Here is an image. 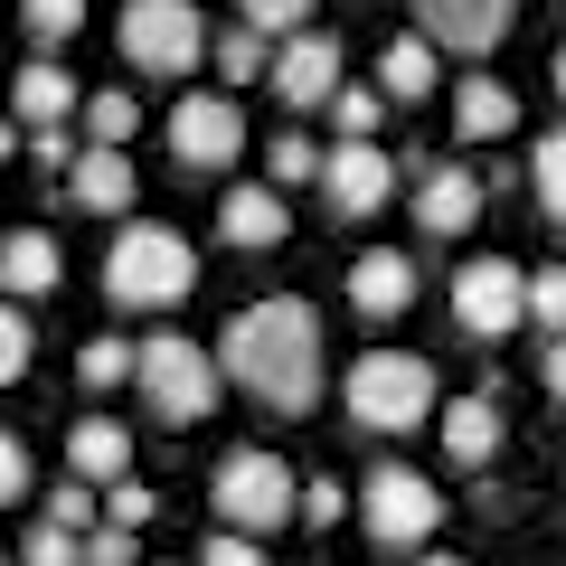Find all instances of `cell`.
<instances>
[{
	"label": "cell",
	"mask_w": 566,
	"mask_h": 566,
	"mask_svg": "<svg viewBox=\"0 0 566 566\" xmlns=\"http://www.w3.org/2000/svg\"><path fill=\"white\" fill-rule=\"evenodd\" d=\"M218 368H227V387H245V397L264 406V416H312V397H322V378H331L322 312H312L303 293L245 303L237 322L218 331Z\"/></svg>",
	"instance_id": "obj_1"
},
{
	"label": "cell",
	"mask_w": 566,
	"mask_h": 566,
	"mask_svg": "<svg viewBox=\"0 0 566 566\" xmlns=\"http://www.w3.org/2000/svg\"><path fill=\"white\" fill-rule=\"evenodd\" d=\"M199 293V245L180 237V227H151L133 218L114 245H104V303L114 312H170Z\"/></svg>",
	"instance_id": "obj_2"
},
{
	"label": "cell",
	"mask_w": 566,
	"mask_h": 566,
	"mask_svg": "<svg viewBox=\"0 0 566 566\" xmlns=\"http://www.w3.org/2000/svg\"><path fill=\"white\" fill-rule=\"evenodd\" d=\"M340 416L359 424V434H416L424 416H444V406H434V368H424L416 349H359V359L340 368Z\"/></svg>",
	"instance_id": "obj_3"
},
{
	"label": "cell",
	"mask_w": 566,
	"mask_h": 566,
	"mask_svg": "<svg viewBox=\"0 0 566 566\" xmlns=\"http://www.w3.org/2000/svg\"><path fill=\"white\" fill-rule=\"evenodd\" d=\"M208 510H218V528H237V538H264V528H293L303 520V482H293V463L264 444H237L208 463Z\"/></svg>",
	"instance_id": "obj_4"
},
{
	"label": "cell",
	"mask_w": 566,
	"mask_h": 566,
	"mask_svg": "<svg viewBox=\"0 0 566 566\" xmlns=\"http://www.w3.org/2000/svg\"><path fill=\"white\" fill-rule=\"evenodd\" d=\"M142 406L161 424H199L208 406H218V387H227V368H218V349L208 340H189V331H151L142 340Z\"/></svg>",
	"instance_id": "obj_5"
},
{
	"label": "cell",
	"mask_w": 566,
	"mask_h": 566,
	"mask_svg": "<svg viewBox=\"0 0 566 566\" xmlns=\"http://www.w3.org/2000/svg\"><path fill=\"white\" fill-rule=\"evenodd\" d=\"M114 39H123V66L133 76H161V85H180L199 57H218V39H208V20L189 0H133L114 20Z\"/></svg>",
	"instance_id": "obj_6"
},
{
	"label": "cell",
	"mask_w": 566,
	"mask_h": 566,
	"mask_svg": "<svg viewBox=\"0 0 566 566\" xmlns=\"http://www.w3.org/2000/svg\"><path fill=\"white\" fill-rule=\"evenodd\" d=\"M359 528H368L378 547H424L434 528H444V491L424 482L416 463H378V472L359 482Z\"/></svg>",
	"instance_id": "obj_7"
},
{
	"label": "cell",
	"mask_w": 566,
	"mask_h": 566,
	"mask_svg": "<svg viewBox=\"0 0 566 566\" xmlns=\"http://www.w3.org/2000/svg\"><path fill=\"white\" fill-rule=\"evenodd\" d=\"M520 322H528V264H510V255L453 264V331L463 340H510Z\"/></svg>",
	"instance_id": "obj_8"
},
{
	"label": "cell",
	"mask_w": 566,
	"mask_h": 566,
	"mask_svg": "<svg viewBox=\"0 0 566 566\" xmlns=\"http://www.w3.org/2000/svg\"><path fill=\"white\" fill-rule=\"evenodd\" d=\"M237 151H245L237 95H180L170 104V161L180 170H237Z\"/></svg>",
	"instance_id": "obj_9"
},
{
	"label": "cell",
	"mask_w": 566,
	"mask_h": 566,
	"mask_svg": "<svg viewBox=\"0 0 566 566\" xmlns=\"http://www.w3.org/2000/svg\"><path fill=\"white\" fill-rule=\"evenodd\" d=\"M283 95V114H331V104H340V39H322V29H312V39H283L274 48V76H264Z\"/></svg>",
	"instance_id": "obj_10"
},
{
	"label": "cell",
	"mask_w": 566,
	"mask_h": 566,
	"mask_svg": "<svg viewBox=\"0 0 566 566\" xmlns=\"http://www.w3.org/2000/svg\"><path fill=\"white\" fill-rule=\"evenodd\" d=\"M416 29L434 48H453V57H491V48L520 29V10H510V0H424Z\"/></svg>",
	"instance_id": "obj_11"
},
{
	"label": "cell",
	"mask_w": 566,
	"mask_h": 566,
	"mask_svg": "<svg viewBox=\"0 0 566 566\" xmlns=\"http://www.w3.org/2000/svg\"><path fill=\"white\" fill-rule=\"evenodd\" d=\"M322 199L340 208V218H378V208L397 199V161H387L378 142H340V151H331V180H322Z\"/></svg>",
	"instance_id": "obj_12"
},
{
	"label": "cell",
	"mask_w": 566,
	"mask_h": 566,
	"mask_svg": "<svg viewBox=\"0 0 566 566\" xmlns=\"http://www.w3.org/2000/svg\"><path fill=\"white\" fill-rule=\"evenodd\" d=\"M218 237L245 245V255H274V245L293 237V208H283V189H274V180H264V189L227 180V189H218Z\"/></svg>",
	"instance_id": "obj_13"
},
{
	"label": "cell",
	"mask_w": 566,
	"mask_h": 566,
	"mask_svg": "<svg viewBox=\"0 0 566 566\" xmlns=\"http://www.w3.org/2000/svg\"><path fill=\"white\" fill-rule=\"evenodd\" d=\"M349 312H359V322H397V312H416V255H397V245L349 255Z\"/></svg>",
	"instance_id": "obj_14"
},
{
	"label": "cell",
	"mask_w": 566,
	"mask_h": 566,
	"mask_svg": "<svg viewBox=\"0 0 566 566\" xmlns=\"http://www.w3.org/2000/svg\"><path fill=\"white\" fill-rule=\"evenodd\" d=\"M66 472H76L85 491L133 482V424H123V416H76V424H66Z\"/></svg>",
	"instance_id": "obj_15"
},
{
	"label": "cell",
	"mask_w": 566,
	"mask_h": 566,
	"mask_svg": "<svg viewBox=\"0 0 566 566\" xmlns=\"http://www.w3.org/2000/svg\"><path fill=\"white\" fill-rule=\"evenodd\" d=\"M482 170H463V161H434L424 170V189H416V227L424 237H472V218H482Z\"/></svg>",
	"instance_id": "obj_16"
},
{
	"label": "cell",
	"mask_w": 566,
	"mask_h": 566,
	"mask_svg": "<svg viewBox=\"0 0 566 566\" xmlns=\"http://www.w3.org/2000/svg\"><path fill=\"white\" fill-rule=\"evenodd\" d=\"M10 114H20L29 133H66V114H85V104H76V76H66L57 57H29L20 76H10Z\"/></svg>",
	"instance_id": "obj_17"
},
{
	"label": "cell",
	"mask_w": 566,
	"mask_h": 566,
	"mask_svg": "<svg viewBox=\"0 0 566 566\" xmlns=\"http://www.w3.org/2000/svg\"><path fill=\"white\" fill-rule=\"evenodd\" d=\"M434 85H444V48L424 39V29H406V39L378 48V95L387 104H424Z\"/></svg>",
	"instance_id": "obj_18"
},
{
	"label": "cell",
	"mask_w": 566,
	"mask_h": 566,
	"mask_svg": "<svg viewBox=\"0 0 566 566\" xmlns=\"http://www.w3.org/2000/svg\"><path fill=\"white\" fill-rule=\"evenodd\" d=\"M434 424H444V463H453V472H482L491 453H501V434H510V424H501V397H453Z\"/></svg>",
	"instance_id": "obj_19"
},
{
	"label": "cell",
	"mask_w": 566,
	"mask_h": 566,
	"mask_svg": "<svg viewBox=\"0 0 566 566\" xmlns=\"http://www.w3.org/2000/svg\"><path fill=\"white\" fill-rule=\"evenodd\" d=\"M57 283V237L48 227H10L0 237V303H39Z\"/></svg>",
	"instance_id": "obj_20"
},
{
	"label": "cell",
	"mask_w": 566,
	"mask_h": 566,
	"mask_svg": "<svg viewBox=\"0 0 566 566\" xmlns=\"http://www.w3.org/2000/svg\"><path fill=\"white\" fill-rule=\"evenodd\" d=\"M66 199H76L85 218H123V208H133V161L85 142V151H76V170H66Z\"/></svg>",
	"instance_id": "obj_21"
},
{
	"label": "cell",
	"mask_w": 566,
	"mask_h": 566,
	"mask_svg": "<svg viewBox=\"0 0 566 566\" xmlns=\"http://www.w3.org/2000/svg\"><path fill=\"white\" fill-rule=\"evenodd\" d=\"M510 123H520V95H510L501 76H463L453 85V133L463 142H501Z\"/></svg>",
	"instance_id": "obj_22"
},
{
	"label": "cell",
	"mask_w": 566,
	"mask_h": 566,
	"mask_svg": "<svg viewBox=\"0 0 566 566\" xmlns=\"http://www.w3.org/2000/svg\"><path fill=\"white\" fill-rule=\"evenodd\" d=\"M264 170H274V189H322V180H331V151L303 133V123H293V133L264 142Z\"/></svg>",
	"instance_id": "obj_23"
},
{
	"label": "cell",
	"mask_w": 566,
	"mask_h": 566,
	"mask_svg": "<svg viewBox=\"0 0 566 566\" xmlns=\"http://www.w3.org/2000/svg\"><path fill=\"white\" fill-rule=\"evenodd\" d=\"M133 378H142V340H114V331H104V340L76 349V387H95V397H114V387H133Z\"/></svg>",
	"instance_id": "obj_24"
},
{
	"label": "cell",
	"mask_w": 566,
	"mask_h": 566,
	"mask_svg": "<svg viewBox=\"0 0 566 566\" xmlns=\"http://www.w3.org/2000/svg\"><path fill=\"white\" fill-rule=\"evenodd\" d=\"M85 133H95V151H123V142L142 133V104L123 95V85H104V95H85Z\"/></svg>",
	"instance_id": "obj_25"
},
{
	"label": "cell",
	"mask_w": 566,
	"mask_h": 566,
	"mask_svg": "<svg viewBox=\"0 0 566 566\" xmlns=\"http://www.w3.org/2000/svg\"><path fill=\"white\" fill-rule=\"evenodd\" d=\"M528 189H538V208L566 227V123H557V133H538V151H528Z\"/></svg>",
	"instance_id": "obj_26"
},
{
	"label": "cell",
	"mask_w": 566,
	"mask_h": 566,
	"mask_svg": "<svg viewBox=\"0 0 566 566\" xmlns=\"http://www.w3.org/2000/svg\"><path fill=\"white\" fill-rule=\"evenodd\" d=\"M218 76H227V95L255 85V76H274V48H264L255 29H227V39H218Z\"/></svg>",
	"instance_id": "obj_27"
},
{
	"label": "cell",
	"mask_w": 566,
	"mask_h": 566,
	"mask_svg": "<svg viewBox=\"0 0 566 566\" xmlns=\"http://www.w3.org/2000/svg\"><path fill=\"white\" fill-rule=\"evenodd\" d=\"M29 359H39V331H29V312H20V303H0V387H20V378H29Z\"/></svg>",
	"instance_id": "obj_28"
},
{
	"label": "cell",
	"mask_w": 566,
	"mask_h": 566,
	"mask_svg": "<svg viewBox=\"0 0 566 566\" xmlns=\"http://www.w3.org/2000/svg\"><path fill=\"white\" fill-rule=\"evenodd\" d=\"M20 29H29L39 48H66V39L85 29V0H29V10H20Z\"/></svg>",
	"instance_id": "obj_29"
},
{
	"label": "cell",
	"mask_w": 566,
	"mask_h": 566,
	"mask_svg": "<svg viewBox=\"0 0 566 566\" xmlns=\"http://www.w3.org/2000/svg\"><path fill=\"white\" fill-rule=\"evenodd\" d=\"M528 322H538L547 340H566V264H538V274H528Z\"/></svg>",
	"instance_id": "obj_30"
},
{
	"label": "cell",
	"mask_w": 566,
	"mask_h": 566,
	"mask_svg": "<svg viewBox=\"0 0 566 566\" xmlns=\"http://www.w3.org/2000/svg\"><path fill=\"white\" fill-rule=\"evenodd\" d=\"M20 566H85V538H76V528H57V520H39L20 538Z\"/></svg>",
	"instance_id": "obj_31"
},
{
	"label": "cell",
	"mask_w": 566,
	"mask_h": 566,
	"mask_svg": "<svg viewBox=\"0 0 566 566\" xmlns=\"http://www.w3.org/2000/svg\"><path fill=\"white\" fill-rule=\"evenodd\" d=\"M151 520H161V491H142V482H114V491H104V528H133V538H142Z\"/></svg>",
	"instance_id": "obj_32"
},
{
	"label": "cell",
	"mask_w": 566,
	"mask_h": 566,
	"mask_svg": "<svg viewBox=\"0 0 566 566\" xmlns=\"http://www.w3.org/2000/svg\"><path fill=\"white\" fill-rule=\"evenodd\" d=\"M378 85H340V104H331V123H340V142H378Z\"/></svg>",
	"instance_id": "obj_33"
},
{
	"label": "cell",
	"mask_w": 566,
	"mask_h": 566,
	"mask_svg": "<svg viewBox=\"0 0 566 566\" xmlns=\"http://www.w3.org/2000/svg\"><path fill=\"white\" fill-rule=\"evenodd\" d=\"M349 491H359V482H340V472H312V482H303V528L349 520Z\"/></svg>",
	"instance_id": "obj_34"
},
{
	"label": "cell",
	"mask_w": 566,
	"mask_h": 566,
	"mask_svg": "<svg viewBox=\"0 0 566 566\" xmlns=\"http://www.w3.org/2000/svg\"><path fill=\"white\" fill-rule=\"evenodd\" d=\"M95 510H104V501L76 482V472H66V482L48 491V520H57V528H76V538H95Z\"/></svg>",
	"instance_id": "obj_35"
},
{
	"label": "cell",
	"mask_w": 566,
	"mask_h": 566,
	"mask_svg": "<svg viewBox=\"0 0 566 566\" xmlns=\"http://www.w3.org/2000/svg\"><path fill=\"white\" fill-rule=\"evenodd\" d=\"M29 491H39V463H29L20 434H0V510H20Z\"/></svg>",
	"instance_id": "obj_36"
},
{
	"label": "cell",
	"mask_w": 566,
	"mask_h": 566,
	"mask_svg": "<svg viewBox=\"0 0 566 566\" xmlns=\"http://www.w3.org/2000/svg\"><path fill=\"white\" fill-rule=\"evenodd\" d=\"M237 29H255V39H274V29H303V39H312V10H303V0H245Z\"/></svg>",
	"instance_id": "obj_37"
},
{
	"label": "cell",
	"mask_w": 566,
	"mask_h": 566,
	"mask_svg": "<svg viewBox=\"0 0 566 566\" xmlns=\"http://www.w3.org/2000/svg\"><path fill=\"white\" fill-rule=\"evenodd\" d=\"M189 566H264V547H255V538H237V528H208V547H199Z\"/></svg>",
	"instance_id": "obj_38"
},
{
	"label": "cell",
	"mask_w": 566,
	"mask_h": 566,
	"mask_svg": "<svg viewBox=\"0 0 566 566\" xmlns=\"http://www.w3.org/2000/svg\"><path fill=\"white\" fill-rule=\"evenodd\" d=\"M85 566H133V528H95L85 538Z\"/></svg>",
	"instance_id": "obj_39"
},
{
	"label": "cell",
	"mask_w": 566,
	"mask_h": 566,
	"mask_svg": "<svg viewBox=\"0 0 566 566\" xmlns=\"http://www.w3.org/2000/svg\"><path fill=\"white\" fill-rule=\"evenodd\" d=\"M29 161H39V170H57V180H66V170H76V151H66V133H29Z\"/></svg>",
	"instance_id": "obj_40"
},
{
	"label": "cell",
	"mask_w": 566,
	"mask_h": 566,
	"mask_svg": "<svg viewBox=\"0 0 566 566\" xmlns=\"http://www.w3.org/2000/svg\"><path fill=\"white\" fill-rule=\"evenodd\" d=\"M538 387L566 406V340H547V359H538Z\"/></svg>",
	"instance_id": "obj_41"
},
{
	"label": "cell",
	"mask_w": 566,
	"mask_h": 566,
	"mask_svg": "<svg viewBox=\"0 0 566 566\" xmlns=\"http://www.w3.org/2000/svg\"><path fill=\"white\" fill-rule=\"evenodd\" d=\"M0 161H20V123H0Z\"/></svg>",
	"instance_id": "obj_42"
},
{
	"label": "cell",
	"mask_w": 566,
	"mask_h": 566,
	"mask_svg": "<svg viewBox=\"0 0 566 566\" xmlns=\"http://www.w3.org/2000/svg\"><path fill=\"white\" fill-rule=\"evenodd\" d=\"M557 95H566V48H557Z\"/></svg>",
	"instance_id": "obj_43"
},
{
	"label": "cell",
	"mask_w": 566,
	"mask_h": 566,
	"mask_svg": "<svg viewBox=\"0 0 566 566\" xmlns=\"http://www.w3.org/2000/svg\"><path fill=\"white\" fill-rule=\"evenodd\" d=\"M424 566H453V557H424Z\"/></svg>",
	"instance_id": "obj_44"
},
{
	"label": "cell",
	"mask_w": 566,
	"mask_h": 566,
	"mask_svg": "<svg viewBox=\"0 0 566 566\" xmlns=\"http://www.w3.org/2000/svg\"><path fill=\"white\" fill-rule=\"evenodd\" d=\"M0 566H20V557H0Z\"/></svg>",
	"instance_id": "obj_45"
}]
</instances>
